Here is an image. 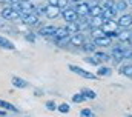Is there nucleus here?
I'll return each mask as SVG.
<instances>
[{"label": "nucleus", "instance_id": "obj_22", "mask_svg": "<svg viewBox=\"0 0 132 117\" xmlns=\"http://www.w3.org/2000/svg\"><path fill=\"white\" fill-rule=\"evenodd\" d=\"M81 48L85 51H94V43L92 42H83L81 43Z\"/></svg>", "mask_w": 132, "mask_h": 117}, {"label": "nucleus", "instance_id": "obj_7", "mask_svg": "<svg viewBox=\"0 0 132 117\" xmlns=\"http://www.w3.org/2000/svg\"><path fill=\"white\" fill-rule=\"evenodd\" d=\"M117 23H118V26H120V28H129V26L132 25V16H129V14L121 16V17H120V20H118Z\"/></svg>", "mask_w": 132, "mask_h": 117}, {"label": "nucleus", "instance_id": "obj_9", "mask_svg": "<svg viewBox=\"0 0 132 117\" xmlns=\"http://www.w3.org/2000/svg\"><path fill=\"white\" fill-rule=\"evenodd\" d=\"M52 35H54L57 40H66L68 35H69V32L66 31V28H55V31H54Z\"/></svg>", "mask_w": 132, "mask_h": 117}, {"label": "nucleus", "instance_id": "obj_30", "mask_svg": "<svg viewBox=\"0 0 132 117\" xmlns=\"http://www.w3.org/2000/svg\"><path fill=\"white\" fill-rule=\"evenodd\" d=\"M114 6H115V3H114L112 0H106V2H104V5H103L101 8H114Z\"/></svg>", "mask_w": 132, "mask_h": 117}, {"label": "nucleus", "instance_id": "obj_34", "mask_svg": "<svg viewBox=\"0 0 132 117\" xmlns=\"http://www.w3.org/2000/svg\"><path fill=\"white\" fill-rule=\"evenodd\" d=\"M46 106H48V109H51V111L57 109V106H55V103H54V102H46Z\"/></svg>", "mask_w": 132, "mask_h": 117}, {"label": "nucleus", "instance_id": "obj_12", "mask_svg": "<svg viewBox=\"0 0 132 117\" xmlns=\"http://www.w3.org/2000/svg\"><path fill=\"white\" fill-rule=\"evenodd\" d=\"M83 42H85V37H83L81 34H74V35L71 37V43H72L74 46H81Z\"/></svg>", "mask_w": 132, "mask_h": 117}, {"label": "nucleus", "instance_id": "obj_32", "mask_svg": "<svg viewBox=\"0 0 132 117\" xmlns=\"http://www.w3.org/2000/svg\"><path fill=\"white\" fill-rule=\"evenodd\" d=\"M86 62H88V63H92V65H98V63H100V60H98V58H95V57L86 58Z\"/></svg>", "mask_w": 132, "mask_h": 117}, {"label": "nucleus", "instance_id": "obj_13", "mask_svg": "<svg viewBox=\"0 0 132 117\" xmlns=\"http://www.w3.org/2000/svg\"><path fill=\"white\" fill-rule=\"evenodd\" d=\"M101 12H103V8L98 6V5L89 8V14H91V17H101Z\"/></svg>", "mask_w": 132, "mask_h": 117}, {"label": "nucleus", "instance_id": "obj_37", "mask_svg": "<svg viewBox=\"0 0 132 117\" xmlns=\"http://www.w3.org/2000/svg\"><path fill=\"white\" fill-rule=\"evenodd\" d=\"M129 3H131V5H132V0H129Z\"/></svg>", "mask_w": 132, "mask_h": 117}, {"label": "nucleus", "instance_id": "obj_1", "mask_svg": "<svg viewBox=\"0 0 132 117\" xmlns=\"http://www.w3.org/2000/svg\"><path fill=\"white\" fill-rule=\"evenodd\" d=\"M100 28L104 32V35L112 37V35H117V34H118V28H120V26H118V23H117L115 20H104Z\"/></svg>", "mask_w": 132, "mask_h": 117}, {"label": "nucleus", "instance_id": "obj_25", "mask_svg": "<svg viewBox=\"0 0 132 117\" xmlns=\"http://www.w3.org/2000/svg\"><path fill=\"white\" fill-rule=\"evenodd\" d=\"M92 35H94V39H98V37H103L104 35V32L101 31V28H95L92 31Z\"/></svg>", "mask_w": 132, "mask_h": 117}, {"label": "nucleus", "instance_id": "obj_2", "mask_svg": "<svg viewBox=\"0 0 132 117\" xmlns=\"http://www.w3.org/2000/svg\"><path fill=\"white\" fill-rule=\"evenodd\" d=\"M128 56H132V53H129L128 49H123V48H115L114 51H112V57L115 62H121L125 57H128Z\"/></svg>", "mask_w": 132, "mask_h": 117}, {"label": "nucleus", "instance_id": "obj_33", "mask_svg": "<svg viewBox=\"0 0 132 117\" xmlns=\"http://www.w3.org/2000/svg\"><path fill=\"white\" fill-rule=\"evenodd\" d=\"M59 109H60V113H69V106H68L66 103L60 105V106H59Z\"/></svg>", "mask_w": 132, "mask_h": 117}, {"label": "nucleus", "instance_id": "obj_11", "mask_svg": "<svg viewBox=\"0 0 132 117\" xmlns=\"http://www.w3.org/2000/svg\"><path fill=\"white\" fill-rule=\"evenodd\" d=\"M23 22H25V25H28V26H34V25H37V22H38V16H37V14L25 16Z\"/></svg>", "mask_w": 132, "mask_h": 117}, {"label": "nucleus", "instance_id": "obj_27", "mask_svg": "<svg viewBox=\"0 0 132 117\" xmlns=\"http://www.w3.org/2000/svg\"><path fill=\"white\" fill-rule=\"evenodd\" d=\"M109 74H111L109 68H100L98 69V76H109Z\"/></svg>", "mask_w": 132, "mask_h": 117}, {"label": "nucleus", "instance_id": "obj_5", "mask_svg": "<svg viewBox=\"0 0 132 117\" xmlns=\"http://www.w3.org/2000/svg\"><path fill=\"white\" fill-rule=\"evenodd\" d=\"M74 11L77 12V16H78V17H85V16H88V14H89V5L81 2V3H78V5L74 8Z\"/></svg>", "mask_w": 132, "mask_h": 117}, {"label": "nucleus", "instance_id": "obj_28", "mask_svg": "<svg viewBox=\"0 0 132 117\" xmlns=\"http://www.w3.org/2000/svg\"><path fill=\"white\" fill-rule=\"evenodd\" d=\"M68 2L69 0H57V6L59 8H66L68 6Z\"/></svg>", "mask_w": 132, "mask_h": 117}, {"label": "nucleus", "instance_id": "obj_10", "mask_svg": "<svg viewBox=\"0 0 132 117\" xmlns=\"http://www.w3.org/2000/svg\"><path fill=\"white\" fill-rule=\"evenodd\" d=\"M63 17H65L66 22H75V20L78 19L77 12H75L74 9H65V11H63Z\"/></svg>", "mask_w": 132, "mask_h": 117}, {"label": "nucleus", "instance_id": "obj_23", "mask_svg": "<svg viewBox=\"0 0 132 117\" xmlns=\"http://www.w3.org/2000/svg\"><path fill=\"white\" fill-rule=\"evenodd\" d=\"M126 8H128V3H126V2H123V0H121V2H118V3L115 5V9H117V11H125Z\"/></svg>", "mask_w": 132, "mask_h": 117}, {"label": "nucleus", "instance_id": "obj_31", "mask_svg": "<svg viewBox=\"0 0 132 117\" xmlns=\"http://www.w3.org/2000/svg\"><path fill=\"white\" fill-rule=\"evenodd\" d=\"M81 117H94V114L91 113V109H83L81 111Z\"/></svg>", "mask_w": 132, "mask_h": 117}, {"label": "nucleus", "instance_id": "obj_29", "mask_svg": "<svg viewBox=\"0 0 132 117\" xmlns=\"http://www.w3.org/2000/svg\"><path fill=\"white\" fill-rule=\"evenodd\" d=\"M85 100V97H83V94H75L74 96V102H77V103H80V102H83Z\"/></svg>", "mask_w": 132, "mask_h": 117}, {"label": "nucleus", "instance_id": "obj_17", "mask_svg": "<svg viewBox=\"0 0 132 117\" xmlns=\"http://www.w3.org/2000/svg\"><path fill=\"white\" fill-rule=\"evenodd\" d=\"M54 31H55L54 26H45V28L40 29V32H38V34H42V35H52V34H54Z\"/></svg>", "mask_w": 132, "mask_h": 117}, {"label": "nucleus", "instance_id": "obj_14", "mask_svg": "<svg viewBox=\"0 0 132 117\" xmlns=\"http://www.w3.org/2000/svg\"><path fill=\"white\" fill-rule=\"evenodd\" d=\"M131 32H129V31H121V32H118V34H117V37H118V40H120V42H128V40H129V39H131Z\"/></svg>", "mask_w": 132, "mask_h": 117}, {"label": "nucleus", "instance_id": "obj_18", "mask_svg": "<svg viewBox=\"0 0 132 117\" xmlns=\"http://www.w3.org/2000/svg\"><path fill=\"white\" fill-rule=\"evenodd\" d=\"M92 19H94V20L91 22V28H100V26H101V23L104 22V20H103V17H92Z\"/></svg>", "mask_w": 132, "mask_h": 117}, {"label": "nucleus", "instance_id": "obj_35", "mask_svg": "<svg viewBox=\"0 0 132 117\" xmlns=\"http://www.w3.org/2000/svg\"><path fill=\"white\" fill-rule=\"evenodd\" d=\"M97 57L103 58V60H108V56H106V54H103V53H97Z\"/></svg>", "mask_w": 132, "mask_h": 117}, {"label": "nucleus", "instance_id": "obj_16", "mask_svg": "<svg viewBox=\"0 0 132 117\" xmlns=\"http://www.w3.org/2000/svg\"><path fill=\"white\" fill-rule=\"evenodd\" d=\"M0 46L2 48H6V49H14V45L9 40H6L5 37H0Z\"/></svg>", "mask_w": 132, "mask_h": 117}, {"label": "nucleus", "instance_id": "obj_15", "mask_svg": "<svg viewBox=\"0 0 132 117\" xmlns=\"http://www.w3.org/2000/svg\"><path fill=\"white\" fill-rule=\"evenodd\" d=\"M66 31H68L69 34H77V32H78V25H77V22H69V25L66 26Z\"/></svg>", "mask_w": 132, "mask_h": 117}, {"label": "nucleus", "instance_id": "obj_3", "mask_svg": "<svg viewBox=\"0 0 132 117\" xmlns=\"http://www.w3.org/2000/svg\"><path fill=\"white\" fill-rule=\"evenodd\" d=\"M43 11H45V14H46V17H48V19H55V17H59V16H60V8H59V6L48 5L46 8H43Z\"/></svg>", "mask_w": 132, "mask_h": 117}, {"label": "nucleus", "instance_id": "obj_19", "mask_svg": "<svg viewBox=\"0 0 132 117\" xmlns=\"http://www.w3.org/2000/svg\"><path fill=\"white\" fill-rule=\"evenodd\" d=\"M77 25H78V31H85V29H89V28H91V22H88V20L77 22Z\"/></svg>", "mask_w": 132, "mask_h": 117}, {"label": "nucleus", "instance_id": "obj_36", "mask_svg": "<svg viewBox=\"0 0 132 117\" xmlns=\"http://www.w3.org/2000/svg\"><path fill=\"white\" fill-rule=\"evenodd\" d=\"M72 2H75V3H81L83 0H72Z\"/></svg>", "mask_w": 132, "mask_h": 117}, {"label": "nucleus", "instance_id": "obj_6", "mask_svg": "<svg viewBox=\"0 0 132 117\" xmlns=\"http://www.w3.org/2000/svg\"><path fill=\"white\" fill-rule=\"evenodd\" d=\"M69 69H72L75 74H78V76H81V77H85V79H95V76H94V74H91V72H86L83 68H78V66H74V65H71V66H69Z\"/></svg>", "mask_w": 132, "mask_h": 117}, {"label": "nucleus", "instance_id": "obj_24", "mask_svg": "<svg viewBox=\"0 0 132 117\" xmlns=\"http://www.w3.org/2000/svg\"><path fill=\"white\" fill-rule=\"evenodd\" d=\"M0 106H2V108H5V109H11V111H15V108H14L11 103L5 102V100H0Z\"/></svg>", "mask_w": 132, "mask_h": 117}, {"label": "nucleus", "instance_id": "obj_26", "mask_svg": "<svg viewBox=\"0 0 132 117\" xmlns=\"http://www.w3.org/2000/svg\"><path fill=\"white\" fill-rule=\"evenodd\" d=\"M123 74L131 77V76H132V65H128V66H125V68H123Z\"/></svg>", "mask_w": 132, "mask_h": 117}, {"label": "nucleus", "instance_id": "obj_20", "mask_svg": "<svg viewBox=\"0 0 132 117\" xmlns=\"http://www.w3.org/2000/svg\"><path fill=\"white\" fill-rule=\"evenodd\" d=\"M12 83H14V86H17V88H25L26 86V82L22 80V79H19V77H14V79H12Z\"/></svg>", "mask_w": 132, "mask_h": 117}, {"label": "nucleus", "instance_id": "obj_8", "mask_svg": "<svg viewBox=\"0 0 132 117\" xmlns=\"http://www.w3.org/2000/svg\"><path fill=\"white\" fill-rule=\"evenodd\" d=\"M111 43H112V40H111V37H108V35L94 39V45H97V46H111Z\"/></svg>", "mask_w": 132, "mask_h": 117}, {"label": "nucleus", "instance_id": "obj_4", "mask_svg": "<svg viewBox=\"0 0 132 117\" xmlns=\"http://www.w3.org/2000/svg\"><path fill=\"white\" fill-rule=\"evenodd\" d=\"M2 17L9 19V20H14V19H19V17H20V12L15 11V9H12L11 6H8V8H5V9L2 11Z\"/></svg>", "mask_w": 132, "mask_h": 117}, {"label": "nucleus", "instance_id": "obj_21", "mask_svg": "<svg viewBox=\"0 0 132 117\" xmlns=\"http://www.w3.org/2000/svg\"><path fill=\"white\" fill-rule=\"evenodd\" d=\"M81 94H83V97H85V99H95V97H97V96H95V92H94V91H91V89H83V92H81Z\"/></svg>", "mask_w": 132, "mask_h": 117}]
</instances>
